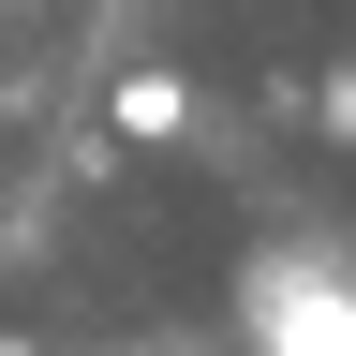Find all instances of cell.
Masks as SVG:
<instances>
[{
    "label": "cell",
    "instance_id": "cell-1",
    "mask_svg": "<svg viewBox=\"0 0 356 356\" xmlns=\"http://www.w3.org/2000/svg\"><path fill=\"white\" fill-rule=\"evenodd\" d=\"M252 341L267 356H356V297L312 267H252Z\"/></svg>",
    "mask_w": 356,
    "mask_h": 356
},
{
    "label": "cell",
    "instance_id": "cell-2",
    "mask_svg": "<svg viewBox=\"0 0 356 356\" xmlns=\"http://www.w3.org/2000/svg\"><path fill=\"white\" fill-rule=\"evenodd\" d=\"M119 134L134 149H178V134H193V89L178 74H119Z\"/></svg>",
    "mask_w": 356,
    "mask_h": 356
},
{
    "label": "cell",
    "instance_id": "cell-3",
    "mask_svg": "<svg viewBox=\"0 0 356 356\" xmlns=\"http://www.w3.org/2000/svg\"><path fill=\"white\" fill-rule=\"evenodd\" d=\"M327 134H356V60H341V74H327Z\"/></svg>",
    "mask_w": 356,
    "mask_h": 356
}]
</instances>
